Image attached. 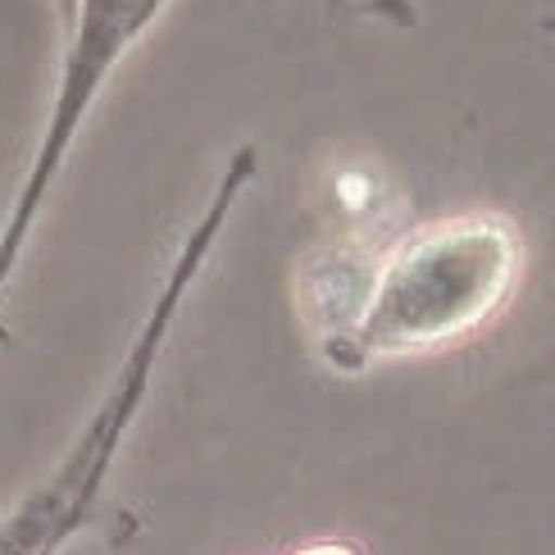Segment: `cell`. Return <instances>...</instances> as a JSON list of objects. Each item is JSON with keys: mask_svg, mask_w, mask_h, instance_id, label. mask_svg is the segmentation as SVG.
Wrapping results in <instances>:
<instances>
[{"mask_svg": "<svg viewBox=\"0 0 555 555\" xmlns=\"http://www.w3.org/2000/svg\"><path fill=\"white\" fill-rule=\"evenodd\" d=\"M165 5L169 0H74V18L60 28L64 55H60V74H55V96H51V109H46L41 137L33 146L28 169H23L10 215L0 219V346L10 341L5 296H10V283L23 264V250H28L37 223L46 215V201H51L105 82L114 78V68L124 64L132 46L155 28V18L165 14Z\"/></svg>", "mask_w": 555, "mask_h": 555, "instance_id": "obj_3", "label": "cell"}, {"mask_svg": "<svg viewBox=\"0 0 555 555\" xmlns=\"http://www.w3.org/2000/svg\"><path fill=\"white\" fill-rule=\"evenodd\" d=\"M51 5H55V18H60V28H64V23L74 18V0H51Z\"/></svg>", "mask_w": 555, "mask_h": 555, "instance_id": "obj_6", "label": "cell"}, {"mask_svg": "<svg viewBox=\"0 0 555 555\" xmlns=\"http://www.w3.org/2000/svg\"><path fill=\"white\" fill-rule=\"evenodd\" d=\"M524 242L501 215H451L405 233L369 269L364 300L323 360L341 374L420 360L474 337L519 287Z\"/></svg>", "mask_w": 555, "mask_h": 555, "instance_id": "obj_1", "label": "cell"}, {"mask_svg": "<svg viewBox=\"0 0 555 555\" xmlns=\"http://www.w3.org/2000/svg\"><path fill=\"white\" fill-rule=\"evenodd\" d=\"M356 10L397 23V28H414V23H420V10H414V0H356Z\"/></svg>", "mask_w": 555, "mask_h": 555, "instance_id": "obj_4", "label": "cell"}, {"mask_svg": "<svg viewBox=\"0 0 555 555\" xmlns=\"http://www.w3.org/2000/svg\"><path fill=\"white\" fill-rule=\"evenodd\" d=\"M296 555H356V546H346V542H314V546L296 551Z\"/></svg>", "mask_w": 555, "mask_h": 555, "instance_id": "obj_5", "label": "cell"}, {"mask_svg": "<svg viewBox=\"0 0 555 555\" xmlns=\"http://www.w3.org/2000/svg\"><path fill=\"white\" fill-rule=\"evenodd\" d=\"M256 173H260L256 146H237L228 155V165L219 169L196 223L182 233L165 278H159V292L151 300L146 319L137 323L119 374H114V383L101 397L96 414L87 420V428L78 433L74 451L60 460L55 474L46 478L37 492H28L5 519H0V555H60V546L87 524L91 505H96L105 478H109L114 455H119L124 437L137 420V410H142L151 397V378H155L159 356H165V346H169L173 323L182 314V300H188L196 278L205 273V264H210V256L219 250L223 228L233 219L237 201L246 196V188L256 182Z\"/></svg>", "mask_w": 555, "mask_h": 555, "instance_id": "obj_2", "label": "cell"}]
</instances>
